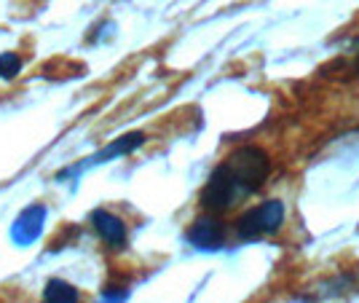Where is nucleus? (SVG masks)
Listing matches in <instances>:
<instances>
[{
  "instance_id": "obj_1",
  "label": "nucleus",
  "mask_w": 359,
  "mask_h": 303,
  "mask_svg": "<svg viewBox=\"0 0 359 303\" xmlns=\"http://www.w3.org/2000/svg\"><path fill=\"white\" fill-rule=\"evenodd\" d=\"M271 175V159L260 148H236L217 164L210 180L201 191V207L210 213H225L241 198L252 196L255 191L269 180Z\"/></svg>"
},
{
  "instance_id": "obj_2",
  "label": "nucleus",
  "mask_w": 359,
  "mask_h": 303,
  "mask_svg": "<svg viewBox=\"0 0 359 303\" xmlns=\"http://www.w3.org/2000/svg\"><path fill=\"white\" fill-rule=\"evenodd\" d=\"M282 223H285V204L279 198H269L236 220V236L241 242H252V239L279 231Z\"/></svg>"
},
{
  "instance_id": "obj_3",
  "label": "nucleus",
  "mask_w": 359,
  "mask_h": 303,
  "mask_svg": "<svg viewBox=\"0 0 359 303\" xmlns=\"http://www.w3.org/2000/svg\"><path fill=\"white\" fill-rule=\"evenodd\" d=\"M142 142H145V135H142V132L121 135L118 140H113V142L105 145L100 153H94L91 159L81 161V164H75V167H70L67 172H62L60 180H65V177H75V175H81L83 169H91V167H97V164H105V161H113V159H121V156H129V153H135Z\"/></svg>"
},
{
  "instance_id": "obj_4",
  "label": "nucleus",
  "mask_w": 359,
  "mask_h": 303,
  "mask_svg": "<svg viewBox=\"0 0 359 303\" xmlns=\"http://www.w3.org/2000/svg\"><path fill=\"white\" fill-rule=\"evenodd\" d=\"M46 210L43 204H30V207H25L19 217L14 220V226H11V239L14 244H22V247H27V244L38 242V236L43 234V226H46Z\"/></svg>"
},
{
  "instance_id": "obj_5",
  "label": "nucleus",
  "mask_w": 359,
  "mask_h": 303,
  "mask_svg": "<svg viewBox=\"0 0 359 303\" xmlns=\"http://www.w3.org/2000/svg\"><path fill=\"white\" fill-rule=\"evenodd\" d=\"M185 239L194 244L196 250L215 252V250H220L225 244V228L215 215H204V217H198L194 226L188 228Z\"/></svg>"
},
{
  "instance_id": "obj_6",
  "label": "nucleus",
  "mask_w": 359,
  "mask_h": 303,
  "mask_svg": "<svg viewBox=\"0 0 359 303\" xmlns=\"http://www.w3.org/2000/svg\"><path fill=\"white\" fill-rule=\"evenodd\" d=\"M89 220H91V226H94V231H97V236H100L107 247H113V250L126 247L129 234H126V226H123L121 217H116V215L107 213V210H94Z\"/></svg>"
},
{
  "instance_id": "obj_7",
  "label": "nucleus",
  "mask_w": 359,
  "mask_h": 303,
  "mask_svg": "<svg viewBox=\"0 0 359 303\" xmlns=\"http://www.w3.org/2000/svg\"><path fill=\"white\" fill-rule=\"evenodd\" d=\"M43 303H81V292L65 279H48L43 288Z\"/></svg>"
},
{
  "instance_id": "obj_8",
  "label": "nucleus",
  "mask_w": 359,
  "mask_h": 303,
  "mask_svg": "<svg viewBox=\"0 0 359 303\" xmlns=\"http://www.w3.org/2000/svg\"><path fill=\"white\" fill-rule=\"evenodd\" d=\"M332 70H344V78H357L359 76V38L351 41L348 51L341 60L332 62Z\"/></svg>"
},
{
  "instance_id": "obj_9",
  "label": "nucleus",
  "mask_w": 359,
  "mask_h": 303,
  "mask_svg": "<svg viewBox=\"0 0 359 303\" xmlns=\"http://www.w3.org/2000/svg\"><path fill=\"white\" fill-rule=\"evenodd\" d=\"M22 73V57L14 54V51H6V54H0V78L3 81H11Z\"/></svg>"
},
{
  "instance_id": "obj_10",
  "label": "nucleus",
  "mask_w": 359,
  "mask_h": 303,
  "mask_svg": "<svg viewBox=\"0 0 359 303\" xmlns=\"http://www.w3.org/2000/svg\"><path fill=\"white\" fill-rule=\"evenodd\" d=\"M126 298H129V292L126 290H116V288H110L102 292V298L97 303H126Z\"/></svg>"
}]
</instances>
